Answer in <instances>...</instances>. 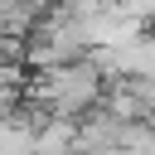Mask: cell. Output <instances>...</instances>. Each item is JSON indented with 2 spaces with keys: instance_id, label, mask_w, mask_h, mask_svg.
<instances>
[{
  "instance_id": "6da1fadb",
  "label": "cell",
  "mask_w": 155,
  "mask_h": 155,
  "mask_svg": "<svg viewBox=\"0 0 155 155\" xmlns=\"http://www.w3.org/2000/svg\"><path fill=\"white\" fill-rule=\"evenodd\" d=\"M116 5H126V0H116Z\"/></svg>"
}]
</instances>
